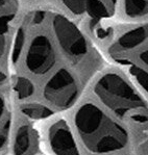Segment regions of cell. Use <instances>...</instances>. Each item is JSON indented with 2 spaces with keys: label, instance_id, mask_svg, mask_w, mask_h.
Wrapping results in <instances>:
<instances>
[{
  "label": "cell",
  "instance_id": "obj_1",
  "mask_svg": "<svg viewBox=\"0 0 148 155\" xmlns=\"http://www.w3.org/2000/svg\"><path fill=\"white\" fill-rule=\"evenodd\" d=\"M74 123L85 147L92 153L116 152L128 143L125 128L91 102L82 104L77 109Z\"/></svg>",
  "mask_w": 148,
  "mask_h": 155
},
{
  "label": "cell",
  "instance_id": "obj_2",
  "mask_svg": "<svg viewBox=\"0 0 148 155\" xmlns=\"http://www.w3.org/2000/svg\"><path fill=\"white\" fill-rule=\"evenodd\" d=\"M94 92L118 118L148 125V104L132 84L117 73H106L97 80Z\"/></svg>",
  "mask_w": 148,
  "mask_h": 155
},
{
  "label": "cell",
  "instance_id": "obj_3",
  "mask_svg": "<svg viewBox=\"0 0 148 155\" xmlns=\"http://www.w3.org/2000/svg\"><path fill=\"white\" fill-rule=\"evenodd\" d=\"M79 93V87L72 73L67 69H59L47 81L44 97L50 104L59 109L72 106Z\"/></svg>",
  "mask_w": 148,
  "mask_h": 155
},
{
  "label": "cell",
  "instance_id": "obj_4",
  "mask_svg": "<svg viewBox=\"0 0 148 155\" xmlns=\"http://www.w3.org/2000/svg\"><path fill=\"white\" fill-rule=\"evenodd\" d=\"M52 28L63 52L72 61H79L88 53V44L77 26L68 18L56 15L52 19Z\"/></svg>",
  "mask_w": 148,
  "mask_h": 155
},
{
  "label": "cell",
  "instance_id": "obj_5",
  "mask_svg": "<svg viewBox=\"0 0 148 155\" xmlns=\"http://www.w3.org/2000/svg\"><path fill=\"white\" fill-rule=\"evenodd\" d=\"M56 56L53 46L46 35H37L30 42L26 52L25 64L35 75H44L56 65Z\"/></svg>",
  "mask_w": 148,
  "mask_h": 155
},
{
  "label": "cell",
  "instance_id": "obj_6",
  "mask_svg": "<svg viewBox=\"0 0 148 155\" xmlns=\"http://www.w3.org/2000/svg\"><path fill=\"white\" fill-rule=\"evenodd\" d=\"M48 143L56 155H80L68 124L59 120L50 126Z\"/></svg>",
  "mask_w": 148,
  "mask_h": 155
},
{
  "label": "cell",
  "instance_id": "obj_7",
  "mask_svg": "<svg viewBox=\"0 0 148 155\" xmlns=\"http://www.w3.org/2000/svg\"><path fill=\"white\" fill-rule=\"evenodd\" d=\"M14 155H37L39 151V139L37 131L28 125L19 127L14 140Z\"/></svg>",
  "mask_w": 148,
  "mask_h": 155
},
{
  "label": "cell",
  "instance_id": "obj_8",
  "mask_svg": "<svg viewBox=\"0 0 148 155\" xmlns=\"http://www.w3.org/2000/svg\"><path fill=\"white\" fill-rule=\"evenodd\" d=\"M148 39V23L123 33L114 46V51L126 52L140 46Z\"/></svg>",
  "mask_w": 148,
  "mask_h": 155
},
{
  "label": "cell",
  "instance_id": "obj_9",
  "mask_svg": "<svg viewBox=\"0 0 148 155\" xmlns=\"http://www.w3.org/2000/svg\"><path fill=\"white\" fill-rule=\"evenodd\" d=\"M124 14L130 19L148 15V0H123Z\"/></svg>",
  "mask_w": 148,
  "mask_h": 155
},
{
  "label": "cell",
  "instance_id": "obj_10",
  "mask_svg": "<svg viewBox=\"0 0 148 155\" xmlns=\"http://www.w3.org/2000/svg\"><path fill=\"white\" fill-rule=\"evenodd\" d=\"M21 113L25 117L32 120H42L46 119L53 114V111L47 106L39 103H27L21 106Z\"/></svg>",
  "mask_w": 148,
  "mask_h": 155
},
{
  "label": "cell",
  "instance_id": "obj_11",
  "mask_svg": "<svg viewBox=\"0 0 148 155\" xmlns=\"http://www.w3.org/2000/svg\"><path fill=\"white\" fill-rule=\"evenodd\" d=\"M14 90L19 100H24L35 93V85L26 77H17L14 80Z\"/></svg>",
  "mask_w": 148,
  "mask_h": 155
},
{
  "label": "cell",
  "instance_id": "obj_12",
  "mask_svg": "<svg viewBox=\"0 0 148 155\" xmlns=\"http://www.w3.org/2000/svg\"><path fill=\"white\" fill-rule=\"evenodd\" d=\"M86 13L94 19H99L106 17L109 12L104 4L100 0H87L86 1Z\"/></svg>",
  "mask_w": 148,
  "mask_h": 155
},
{
  "label": "cell",
  "instance_id": "obj_13",
  "mask_svg": "<svg viewBox=\"0 0 148 155\" xmlns=\"http://www.w3.org/2000/svg\"><path fill=\"white\" fill-rule=\"evenodd\" d=\"M128 70H130V73L132 74L133 77L141 85V87L146 91L148 94V72L136 65H132L128 68Z\"/></svg>",
  "mask_w": 148,
  "mask_h": 155
},
{
  "label": "cell",
  "instance_id": "obj_14",
  "mask_svg": "<svg viewBox=\"0 0 148 155\" xmlns=\"http://www.w3.org/2000/svg\"><path fill=\"white\" fill-rule=\"evenodd\" d=\"M25 41V32L23 29H19L17 32L15 40L13 43V49H12V61L14 64L19 59L21 53H22L23 45Z\"/></svg>",
  "mask_w": 148,
  "mask_h": 155
},
{
  "label": "cell",
  "instance_id": "obj_15",
  "mask_svg": "<svg viewBox=\"0 0 148 155\" xmlns=\"http://www.w3.org/2000/svg\"><path fill=\"white\" fill-rule=\"evenodd\" d=\"M86 1L87 0H63L66 8L75 15L86 13Z\"/></svg>",
  "mask_w": 148,
  "mask_h": 155
},
{
  "label": "cell",
  "instance_id": "obj_16",
  "mask_svg": "<svg viewBox=\"0 0 148 155\" xmlns=\"http://www.w3.org/2000/svg\"><path fill=\"white\" fill-rule=\"evenodd\" d=\"M12 20H13V15L0 16V39H3V35L8 32Z\"/></svg>",
  "mask_w": 148,
  "mask_h": 155
},
{
  "label": "cell",
  "instance_id": "obj_17",
  "mask_svg": "<svg viewBox=\"0 0 148 155\" xmlns=\"http://www.w3.org/2000/svg\"><path fill=\"white\" fill-rule=\"evenodd\" d=\"M9 120H5L3 123V125L0 128V149L5 145L6 140H8V131H9Z\"/></svg>",
  "mask_w": 148,
  "mask_h": 155
},
{
  "label": "cell",
  "instance_id": "obj_18",
  "mask_svg": "<svg viewBox=\"0 0 148 155\" xmlns=\"http://www.w3.org/2000/svg\"><path fill=\"white\" fill-rule=\"evenodd\" d=\"M44 17H45V14L43 12H37L35 14V16L32 17V23L35 24H40L43 20H44Z\"/></svg>",
  "mask_w": 148,
  "mask_h": 155
},
{
  "label": "cell",
  "instance_id": "obj_19",
  "mask_svg": "<svg viewBox=\"0 0 148 155\" xmlns=\"http://www.w3.org/2000/svg\"><path fill=\"white\" fill-rule=\"evenodd\" d=\"M140 59L144 65L148 67V50H144L140 53Z\"/></svg>",
  "mask_w": 148,
  "mask_h": 155
},
{
  "label": "cell",
  "instance_id": "obj_20",
  "mask_svg": "<svg viewBox=\"0 0 148 155\" xmlns=\"http://www.w3.org/2000/svg\"><path fill=\"white\" fill-rule=\"evenodd\" d=\"M4 111H5V101H4L3 97L0 96V120L3 117Z\"/></svg>",
  "mask_w": 148,
  "mask_h": 155
},
{
  "label": "cell",
  "instance_id": "obj_21",
  "mask_svg": "<svg viewBox=\"0 0 148 155\" xmlns=\"http://www.w3.org/2000/svg\"><path fill=\"white\" fill-rule=\"evenodd\" d=\"M3 50H4V40L0 39V55H2Z\"/></svg>",
  "mask_w": 148,
  "mask_h": 155
},
{
  "label": "cell",
  "instance_id": "obj_22",
  "mask_svg": "<svg viewBox=\"0 0 148 155\" xmlns=\"http://www.w3.org/2000/svg\"><path fill=\"white\" fill-rule=\"evenodd\" d=\"M4 79H5V75H4L2 72H0V84L4 81Z\"/></svg>",
  "mask_w": 148,
  "mask_h": 155
},
{
  "label": "cell",
  "instance_id": "obj_23",
  "mask_svg": "<svg viewBox=\"0 0 148 155\" xmlns=\"http://www.w3.org/2000/svg\"><path fill=\"white\" fill-rule=\"evenodd\" d=\"M4 3H5V0H0V6L3 5Z\"/></svg>",
  "mask_w": 148,
  "mask_h": 155
}]
</instances>
